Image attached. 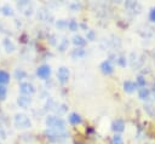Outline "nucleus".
<instances>
[{
    "instance_id": "nucleus-1",
    "label": "nucleus",
    "mask_w": 155,
    "mask_h": 144,
    "mask_svg": "<svg viewBox=\"0 0 155 144\" xmlns=\"http://www.w3.org/2000/svg\"><path fill=\"white\" fill-rule=\"evenodd\" d=\"M15 123L18 128H28L30 126V121L29 119L25 116V115H22V114H18L16 115L15 117Z\"/></svg>"
},
{
    "instance_id": "nucleus-2",
    "label": "nucleus",
    "mask_w": 155,
    "mask_h": 144,
    "mask_svg": "<svg viewBox=\"0 0 155 144\" xmlns=\"http://www.w3.org/2000/svg\"><path fill=\"white\" fill-rule=\"evenodd\" d=\"M19 90H21V93L23 96H29V94L34 93V91H35L34 86L31 83H29V82H22L19 85Z\"/></svg>"
},
{
    "instance_id": "nucleus-3",
    "label": "nucleus",
    "mask_w": 155,
    "mask_h": 144,
    "mask_svg": "<svg viewBox=\"0 0 155 144\" xmlns=\"http://www.w3.org/2000/svg\"><path fill=\"white\" fill-rule=\"evenodd\" d=\"M50 74H51V69H50L48 65H45L44 64V65H40L36 69V75L39 77H41V79H47L50 76Z\"/></svg>"
},
{
    "instance_id": "nucleus-4",
    "label": "nucleus",
    "mask_w": 155,
    "mask_h": 144,
    "mask_svg": "<svg viewBox=\"0 0 155 144\" xmlns=\"http://www.w3.org/2000/svg\"><path fill=\"white\" fill-rule=\"evenodd\" d=\"M57 76H58V80H59L61 83H65V82L68 81V79H69V70H68L67 68L62 67V68L58 69Z\"/></svg>"
},
{
    "instance_id": "nucleus-5",
    "label": "nucleus",
    "mask_w": 155,
    "mask_h": 144,
    "mask_svg": "<svg viewBox=\"0 0 155 144\" xmlns=\"http://www.w3.org/2000/svg\"><path fill=\"white\" fill-rule=\"evenodd\" d=\"M101 69H102V71L104 74H111L113 70H114V68H113V65H111V63L109 61H104L101 64Z\"/></svg>"
},
{
    "instance_id": "nucleus-6",
    "label": "nucleus",
    "mask_w": 155,
    "mask_h": 144,
    "mask_svg": "<svg viewBox=\"0 0 155 144\" xmlns=\"http://www.w3.org/2000/svg\"><path fill=\"white\" fill-rule=\"evenodd\" d=\"M124 127H125V123H124L122 120H116V121L113 122V129L115 132H122Z\"/></svg>"
},
{
    "instance_id": "nucleus-7",
    "label": "nucleus",
    "mask_w": 155,
    "mask_h": 144,
    "mask_svg": "<svg viewBox=\"0 0 155 144\" xmlns=\"http://www.w3.org/2000/svg\"><path fill=\"white\" fill-rule=\"evenodd\" d=\"M10 81V74L2 69H0V85H5Z\"/></svg>"
},
{
    "instance_id": "nucleus-8",
    "label": "nucleus",
    "mask_w": 155,
    "mask_h": 144,
    "mask_svg": "<svg viewBox=\"0 0 155 144\" xmlns=\"http://www.w3.org/2000/svg\"><path fill=\"white\" fill-rule=\"evenodd\" d=\"M2 45H4L5 50H6V52H12L15 50V45L12 44V41L10 39H4L2 40Z\"/></svg>"
},
{
    "instance_id": "nucleus-9",
    "label": "nucleus",
    "mask_w": 155,
    "mask_h": 144,
    "mask_svg": "<svg viewBox=\"0 0 155 144\" xmlns=\"http://www.w3.org/2000/svg\"><path fill=\"white\" fill-rule=\"evenodd\" d=\"M136 87H137V83H134V82H132V81H126V82L124 83V90H125L126 92H128V93L133 92V91L136 90Z\"/></svg>"
},
{
    "instance_id": "nucleus-10",
    "label": "nucleus",
    "mask_w": 155,
    "mask_h": 144,
    "mask_svg": "<svg viewBox=\"0 0 155 144\" xmlns=\"http://www.w3.org/2000/svg\"><path fill=\"white\" fill-rule=\"evenodd\" d=\"M17 103H18L19 106H22V108H27V106L29 105V103H30V99H29V97H24V96H22V97H19V98L17 99Z\"/></svg>"
},
{
    "instance_id": "nucleus-11",
    "label": "nucleus",
    "mask_w": 155,
    "mask_h": 144,
    "mask_svg": "<svg viewBox=\"0 0 155 144\" xmlns=\"http://www.w3.org/2000/svg\"><path fill=\"white\" fill-rule=\"evenodd\" d=\"M68 120H69V122H70L71 125H78V123L81 122V117H80V115H78V114H75V113L70 114L69 117H68Z\"/></svg>"
},
{
    "instance_id": "nucleus-12",
    "label": "nucleus",
    "mask_w": 155,
    "mask_h": 144,
    "mask_svg": "<svg viewBox=\"0 0 155 144\" xmlns=\"http://www.w3.org/2000/svg\"><path fill=\"white\" fill-rule=\"evenodd\" d=\"M138 96H139V98L140 99H148L149 98V96H150V93H149V91L147 90V88H144V87H142L140 90H139V92H138Z\"/></svg>"
},
{
    "instance_id": "nucleus-13",
    "label": "nucleus",
    "mask_w": 155,
    "mask_h": 144,
    "mask_svg": "<svg viewBox=\"0 0 155 144\" xmlns=\"http://www.w3.org/2000/svg\"><path fill=\"white\" fill-rule=\"evenodd\" d=\"M7 96V88L5 85H0V100H5Z\"/></svg>"
},
{
    "instance_id": "nucleus-14",
    "label": "nucleus",
    "mask_w": 155,
    "mask_h": 144,
    "mask_svg": "<svg viewBox=\"0 0 155 144\" xmlns=\"http://www.w3.org/2000/svg\"><path fill=\"white\" fill-rule=\"evenodd\" d=\"M111 144H124V140H122V137L120 134H115L111 139Z\"/></svg>"
},
{
    "instance_id": "nucleus-15",
    "label": "nucleus",
    "mask_w": 155,
    "mask_h": 144,
    "mask_svg": "<svg viewBox=\"0 0 155 144\" xmlns=\"http://www.w3.org/2000/svg\"><path fill=\"white\" fill-rule=\"evenodd\" d=\"M15 75H16V77L18 79V80H22V79H24L25 77V71L24 70H22V69H17L16 70V73H15Z\"/></svg>"
},
{
    "instance_id": "nucleus-16",
    "label": "nucleus",
    "mask_w": 155,
    "mask_h": 144,
    "mask_svg": "<svg viewBox=\"0 0 155 144\" xmlns=\"http://www.w3.org/2000/svg\"><path fill=\"white\" fill-rule=\"evenodd\" d=\"M85 42H86V41H85L81 36H75V38H74V44H75V45L82 46V45H85Z\"/></svg>"
},
{
    "instance_id": "nucleus-17",
    "label": "nucleus",
    "mask_w": 155,
    "mask_h": 144,
    "mask_svg": "<svg viewBox=\"0 0 155 144\" xmlns=\"http://www.w3.org/2000/svg\"><path fill=\"white\" fill-rule=\"evenodd\" d=\"M2 10H4V11H2L4 15H12V13H13V12H12V8H11V7L8 8V5H5V6L2 7Z\"/></svg>"
},
{
    "instance_id": "nucleus-18",
    "label": "nucleus",
    "mask_w": 155,
    "mask_h": 144,
    "mask_svg": "<svg viewBox=\"0 0 155 144\" xmlns=\"http://www.w3.org/2000/svg\"><path fill=\"white\" fill-rule=\"evenodd\" d=\"M137 86H140V87H144V86H145V80H144L142 76H139V77L137 79Z\"/></svg>"
},
{
    "instance_id": "nucleus-19",
    "label": "nucleus",
    "mask_w": 155,
    "mask_h": 144,
    "mask_svg": "<svg viewBox=\"0 0 155 144\" xmlns=\"http://www.w3.org/2000/svg\"><path fill=\"white\" fill-rule=\"evenodd\" d=\"M68 25L70 27V29H71V30H75V28H76V23H75L74 21H71V22H70Z\"/></svg>"
},
{
    "instance_id": "nucleus-20",
    "label": "nucleus",
    "mask_w": 155,
    "mask_h": 144,
    "mask_svg": "<svg viewBox=\"0 0 155 144\" xmlns=\"http://www.w3.org/2000/svg\"><path fill=\"white\" fill-rule=\"evenodd\" d=\"M150 18H151V21L153 22H155V7L151 10V12H150Z\"/></svg>"
}]
</instances>
